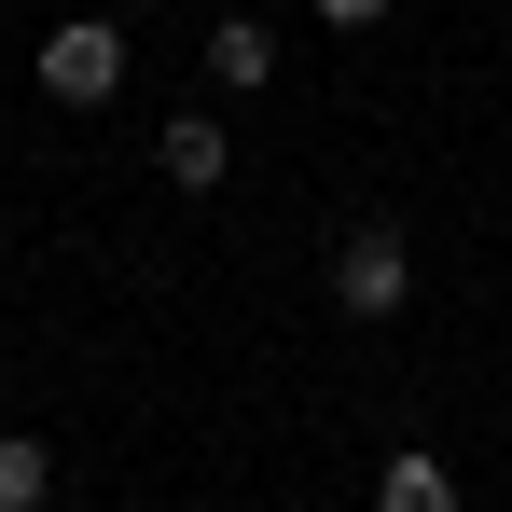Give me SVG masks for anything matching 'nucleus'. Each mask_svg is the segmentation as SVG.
I'll use <instances>...</instances> for the list:
<instances>
[{"label":"nucleus","mask_w":512,"mask_h":512,"mask_svg":"<svg viewBox=\"0 0 512 512\" xmlns=\"http://www.w3.org/2000/svg\"><path fill=\"white\" fill-rule=\"evenodd\" d=\"M333 305H346V319H402V305H416L402 222H346V236H333Z\"/></svg>","instance_id":"f257e3e1"},{"label":"nucleus","mask_w":512,"mask_h":512,"mask_svg":"<svg viewBox=\"0 0 512 512\" xmlns=\"http://www.w3.org/2000/svg\"><path fill=\"white\" fill-rule=\"evenodd\" d=\"M374 512H457V471H443L429 443H402V457L374 471Z\"/></svg>","instance_id":"20e7f679"},{"label":"nucleus","mask_w":512,"mask_h":512,"mask_svg":"<svg viewBox=\"0 0 512 512\" xmlns=\"http://www.w3.org/2000/svg\"><path fill=\"white\" fill-rule=\"evenodd\" d=\"M153 167H167L180 194H222V167H236V139H222V111H167V125H153Z\"/></svg>","instance_id":"7ed1b4c3"},{"label":"nucleus","mask_w":512,"mask_h":512,"mask_svg":"<svg viewBox=\"0 0 512 512\" xmlns=\"http://www.w3.org/2000/svg\"><path fill=\"white\" fill-rule=\"evenodd\" d=\"M208 84H277V28L263 14H222L208 28Z\"/></svg>","instance_id":"39448f33"},{"label":"nucleus","mask_w":512,"mask_h":512,"mask_svg":"<svg viewBox=\"0 0 512 512\" xmlns=\"http://www.w3.org/2000/svg\"><path fill=\"white\" fill-rule=\"evenodd\" d=\"M42 485H56V457L42 443H0V512H42Z\"/></svg>","instance_id":"423d86ee"},{"label":"nucleus","mask_w":512,"mask_h":512,"mask_svg":"<svg viewBox=\"0 0 512 512\" xmlns=\"http://www.w3.org/2000/svg\"><path fill=\"white\" fill-rule=\"evenodd\" d=\"M111 84H125V28H111V14H70V28H42V97H56V111H97Z\"/></svg>","instance_id":"f03ea898"},{"label":"nucleus","mask_w":512,"mask_h":512,"mask_svg":"<svg viewBox=\"0 0 512 512\" xmlns=\"http://www.w3.org/2000/svg\"><path fill=\"white\" fill-rule=\"evenodd\" d=\"M319 14H333V28H374V14H388V0H319Z\"/></svg>","instance_id":"0eeeda50"}]
</instances>
